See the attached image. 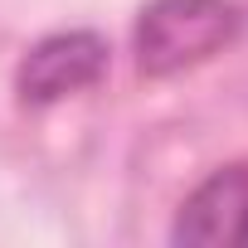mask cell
Wrapping results in <instances>:
<instances>
[{
  "label": "cell",
  "instance_id": "6da1fadb",
  "mask_svg": "<svg viewBox=\"0 0 248 248\" xmlns=\"http://www.w3.org/2000/svg\"><path fill=\"white\" fill-rule=\"evenodd\" d=\"M243 30L233 0H151L137 20V63L151 78L185 73L224 54Z\"/></svg>",
  "mask_w": 248,
  "mask_h": 248
},
{
  "label": "cell",
  "instance_id": "7a4b0ae2",
  "mask_svg": "<svg viewBox=\"0 0 248 248\" xmlns=\"http://www.w3.org/2000/svg\"><path fill=\"white\" fill-rule=\"evenodd\" d=\"M175 243L195 248H248V166H219L175 209Z\"/></svg>",
  "mask_w": 248,
  "mask_h": 248
},
{
  "label": "cell",
  "instance_id": "3957f363",
  "mask_svg": "<svg viewBox=\"0 0 248 248\" xmlns=\"http://www.w3.org/2000/svg\"><path fill=\"white\" fill-rule=\"evenodd\" d=\"M102 73H107V44L93 30H63V34L39 39L25 54L15 83H20L25 102L44 107V102H63V97L93 88Z\"/></svg>",
  "mask_w": 248,
  "mask_h": 248
}]
</instances>
